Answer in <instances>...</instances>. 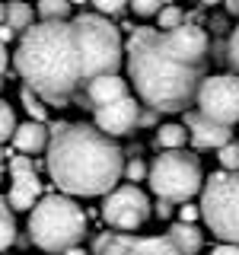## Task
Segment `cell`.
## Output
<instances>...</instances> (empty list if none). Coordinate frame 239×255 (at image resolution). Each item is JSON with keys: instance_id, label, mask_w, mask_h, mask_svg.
I'll use <instances>...</instances> for the list:
<instances>
[{"instance_id": "obj_18", "label": "cell", "mask_w": 239, "mask_h": 255, "mask_svg": "<svg viewBox=\"0 0 239 255\" xmlns=\"http://www.w3.org/2000/svg\"><path fill=\"white\" fill-rule=\"evenodd\" d=\"M185 140H188V128L185 125L169 122V125L156 128V147H163V150H182Z\"/></svg>"}, {"instance_id": "obj_23", "label": "cell", "mask_w": 239, "mask_h": 255, "mask_svg": "<svg viewBox=\"0 0 239 255\" xmlns=\"http://www.w3.org/2000/svg\"><path fill=\"white\" fill-rule=\"evenodd\" d=\"M156 29H163V32H169V29H179V26H185V13H182V6H175V3H166L163 10L156 13Z\"/></svg>"}, {"instance_id": "obj_17", "label": "cell", "mask_w": 239, "mask_h": 255, "mask_svg": "<svg viewBox=\"0 0 239 255\" xmlns=\"http://www.w3.org/2000/svg\"><path fill=\"white\" fill-rule=\"evenodd\" d=\"M166 236H169L172 243H175V249H179L182 255H198V252H201V246H204V233L195 227V223H182V220H175Z\"/></svg>"}, {"instance_id": "obj_3", "label": "cell", "mask_w": 239, "mask_h": 255, "mask_svg": "<svg viewBox=\"0 0 239 255\" xmlns=\"http://www.w3.org/2000/svg\"><path fill=\"white\" fill-rule=\"evenodd\" d=\"M124 67L137 99L153 112H185L204 80V67L182 61L156 26L131 29V38L124 42Z\"/></svg>"}, {"instance_id": "obj_29", "label": "cell", "mask_w": 239, "mask_h": 255, "mask_svg": "<svg viewBox=\"0 0 239 255\" xmlns=\"http://www.w3.org/2000/svg\"><path fill=\"white\" fill-rule=\"evenodd\" d=\"M227 61H230V67H233V74H239V26L233 29V35H230V42H227Z\"/></svg>"}, {"instance_id": "obj_41", "label": "cell", "mask_w": 239, "mask_h": 255, "mask_svg": "<svg viewBox=\"0 0 239 255\" xmlns=\"http://www.w3.org/2000/svg\"><path fill=\"white\" fill-rule=\"evenodd\" d=\"M0 86H3V77H0Z\"/></svg>"}, {"instance_id": "obj_16", "label": "cell", "mask_w": 239, "mask_h": 255, "mask_svg": "<svg viewBox=\"0 0 239 255\" xmlns=\"http://www.w3.org/2000/svg\"><path fill=\"white\" fill-rule=\"evenodd\" d=\"M48 140H51V131L45 128V122H32L29 118V122L16 125V131H13V147H16V153H22V156L48 150Z\"/></svg>"}, {"instance_id": "obj_9", "label": "cell", "mask_w": 239, "mask_h": 255, "mask_svg": "<svg viewBox=\"0 0 239 255\" xmlns=\"http://www.w3.org/2000/svg\"><path fill=\"white\" fill-rule=\"evenodd\" d=\"M150 214H153V204L137 185H118L102 198V220L121 233L140 230L150 220Z\"/></svg>"}, {"instance_id": "obj_33", "label": "cell", "mask_w": 239, "mask_h": 255, "mask_svg": "<svg viewBox=\"0 0 239 255\" xmlns=\"http://www.w3.org/2000/svg\"><path fill=\"white\" fill-rule=\"evenodd\" d=\"M156 214H159V217L166 220V217L172 214V201H159V204H156Z\"/></svg>"}, {"instance_id": "obj_38", "label": "cell", "mask_w": 239, "mask_h": 255, "mask_svg": "<svg viewBox=\"0 0 239 255\" xmlns=\"http://www.w3.org/2000/svg\"><path fill=\"white\" fill-rule=\"evenodd\" d=\"M0 22H6V3L0 0Z\"/></svg>"}, {"instance_id": "obj_2", "label": "cell", "mask_w": 239, "mask_h": 255, "mask_svg": "<svg viewBox=\"0 0 239 255\" xmlns=\"http://www.w3.org/2000/svg\"><path fill=\"white\" fill-rule=\"evenodd\" d=\"M51 182L70 198H106L124 175L121 147L96 125L61 122L45 150Z\"/></svg>"}, {"instance_id": "obj_37", "label": "cell", "mask_w": 239, "mask_h": 255, "mask_svg": "<svg viewBox=\"0 0 239 255\" xmlns=\"http://www.w3.org/2000/svg\"><path fill=\"white\" fill-rule=\"evenodd\" d=\"M13 153H10V150H3V143H0V163H3V159H10Z\"/></svg>"}, {"instance_id": "obj_19", "label": "cell", "mask_w": 239, "mask_h": 255, "mask_svg": "<svg viewBox=\"0 0 239 255\" xmlns=\"http://www.w3.org/2000/svg\"><path fill=\"white\" fill-rule=\"evenodd\" d=\"M6 26H13L16 32H26L29 26H35V13H32V3L26 0H10L6 3Z\"/></svg>"}, {"instance_id": "obj_25", "label": "cell", "mask_w": 239, "mask_h": 255, "mask_svg": "<svg viewBox=\"0 0 239 255\" xmlns=\"http://www.w3.org/2000/svg\"><path fill=\"white\" fill-rule=\"evenodd\" d=\"M217 159H220V166H223L227 172H239V143L230 140L227 147H220V150H217Z\"/></svg>"}, {"instance_id": "obj_13", "label": "cell", "mask_w": 239, "mask_h": 255, "mask_svg": "<svg viewBox=\"0 0 239 255\" xmlns=\"http://www.w3.org/2000/svg\"><path fill=\"white\" fill-rule=\"evenodd\" d=\"M163 38H166V45H169L182 61L204 67L207 51H211V38H207L204 29H198V26H179V29L163 32Z\"/></svg>"}, {"instance_id": "obj_28", "label": "cell", "mask_w": 239, "mask_h": 255, "mask_svg": "<svg viewBox=\"0 0 239 255\" xmlns=\"http://www.w3.org/2000/svg\"><path fill=\"white\" fill-rule=\"evenodd\" d=\"M90 3L96 6V13H102V16H118L131 0H90Z\"/></svg>"}, {"instance_id": "obj_32", "label": "cell", "mask_w": 239, "mask_h": 255, "mask_svg": "<svg viewBox=\"0 0 239 255\" xmlns=\"http://www.w3.org/2000/svg\"><path fill=\"white\" fill-rule=\"evenodd\" d=\"M13 38H16V29H13V26H6V22H0V42L10 45Z\"/></svg>"}, {"instance_id": "obj_20", "label": "cell", "mask_w": 239, "mask_h": 255, "mask_svg": "<svg viewBox=\"0 0 239 255\" xmlns=\"http://www.w3.org/2000/svg\"><path fill=\"white\" fill-rule=\"evenodd\" d=\"M16 243V220H13V207L6 198H0V255H6V249Z\"/></svg>"}, {"instance_id": "obj_27", "label": "cell", "mask_w": 239, "mask_h": 255, "mask_svg": "<svg viewBox=\"0 0 239 255\" xmlns=\"http://www.w3.org/2000/svg\"><path fill=\"white\" fill-rule=\"evenodd\" d=\"M150 175V166H143V159H137V156H131L124 163V179L127 182H143Z\"/></svg>"}, {"instance_id": "obj_42", "label": "cell", "mask_w": 239, "mask_h": 255, "mask_svg": "<svg viewBox=\"0 0 239 255\" xmlns=\"http://www.w3.org/2000/svg\"><path fill=\"white\" fill-rule=\"evenodd\" d=\"M0 182H3V172H0Z\"/></svg>"}, {"instance_id": "obj_11", "label": "cell", "mask_w": 239, "mask_h": 255, "mask_svg": "<svg viewBox=\"0 0 239 255\" xmlns=\"http://www.w3.org/2000/svg\"><path fill=\"white\" fill-rule=\"evenodd\" d=\"M10 195H6V201H10L13 211H32V207L38 204V195H42V182H38V172L35 166H32V156H10Z\"/></svg>"}, {"instance_id": "obj_15", "label": "cell", "mask_w": 239, "mask_h": 255, "mask_svg": "<svg viewBox=\"0 0 239 255\" xmlns=\"http://www.w3.org/2000/svg\"><path fill=\"white\" fill-rule=\"evenodd\" d=\"M124 96H131L127 93V80H121L118 74H106V77H96L86 83V90H83V99L90 102V109H102V106H109V102H118V99H124Z\"/></svg>"}, {"instance_id": "obj_34", "label": "cell", "mask_w": 239, "mask_h": 255, "mask_svg": "<svg viewBox=\"0 0 239 255\" xmlns=\"http://www.w3.org/2000/svg\"><path fill=\"white\" fill-rule=\"evenodd\" d=\"M6 61H10V54H6V45L0 42V77H3V70H6Z\"/></svg>"}, {"instance_id": "obj_24", "label": "cell", "mask_w": 239, "mask_h": 255, "mask_svg": "<svg viewBox=\"0 0 239 255\" xmlns=\"http://www.w3.org/2000/svg\"><path fill=\"white\" fill-rule=\"evenodd\" d=\"M13 131H16V115H13V109L0 99V143L13 140Z\"/></svg>"}, {"instance_id": "obj_10", "label": "cell", "mask_w": 239, "mask_h": 255, "mask_svg": "<svg viewBox=\"0 0 239 255\" xmlns=\"http://www.w3.org/2000/svg\"><path fill=\"white\" fill-rule=\"evenodd\" d=\"M99 255H182L169 236H137V233H102L96 239Z\"/></svg>"}, {"instance_id": "obj_30", "label": "cell", "mask_w": 239, "mask_h": 255, "mask_svg": "<svg viewBox=\"0 0 239 255\" xmlns=\"http://www.w3.org/2000/svg\"><path fill=\"white\" fill-rule=\"evenodd\" d=\"M198 217H201V204H185V207H179V220L182 223H195Z\"/></svg>"}, {"instance_id": "obj_21", "label": "cell", "mask_w": 239, "mask_h": 255, "mask_svg": "<svg viewBox=\"0 0 239 255\" xmlns=\"http://www.w3.org/2000/svg\"><path fill=\"white\" fill-rule=\"evenodd\" d=\"M70 0H38L35 3V13H38V19H67L70 16Z\"/></svg>"}, {"instance_id": "obj_6", "label": "cell", "mask_w": 239, "mask_h": 255, "mask_svg": "<svg viewBox=\"0 0 239 255\" xmlns=\"http://www.w3.org/2000/svg\"><path fill=\"white\" fill-rule=\"evenodd\" d=\"M150 191L159 201H172V204H185L188 198L201 195L204 188V172L198 156L185 153V150H163L153 163H150Z\"/></svg>"}, {"instance_id": "obj_39", "label": "cell", "mask_w": 239, "mask_h": 255, "mask_svg": "<svg viewBox=\"0 0 239 255\" xmlns=\"http://www.w3.org/2000/svg\"><path fill=\"white\" fill-rule=\"evenodd\" d=\"M201 3H204V6H217L220 0H201Z\"/></svg>"}, {"instance_id": "obj_4", "label": "cell", "mask_w": 239, "mask_h": 255, "mask_svg": "<svg viewBox=\"0 0 239 255\" xmlns=\"http://www.w3.org/2000/svg\"><path fill=\"white\" fill-rule=\"evenodd\" d=\"M29 239L42 252H67L86 239V214L70 195H45L29 211Z\"/></svg>"}, {"instance_id": "obj_7", "label": "cell", "mask_w": 239, "mask_h": 255, "mask_svg": "<svg viewBox=\"0 0 239 255\" xmlns=\"http://www.w3.org/2000/svg\"><path fill=\"white\" fill-rule=\"evenodd\" d=\"M201 220L223 243L239 246V172H211L201 188Z\"/></svg>"}, {"instance_id": "obj_14", "label": "cell", "mask_w": 239, "mask_h": 255, "mask_svg": "<svg viewBox=\"0 0 239 255\" xmlns=\"http://www.w3.org/2000/svg\"><path fill=\"white\" fill-rule=\"evenodd\" d=\"M185 128H188V137L198 143V147H211V150H220L227 147L230 140H233V131H230L227 125H217L211 122L207 115H201V112H188L185 115Z\"/></svg>"}, {"instance_id": "obj_22", "label": "cell", "mask_w": 239, "mask_h": 255, "mask_svg": "<svg viewBox=\"0 0 239 255\" xmlns=\"http://www.w3.org/2000/svg\"><path fill=\"white\" fill-rule=\"evenodd\" d=\"M19 99H22V106H26V112H29L32 122H45V118H48V106H45V99H42L38 93H32L29 86H22Z\"/></svg>"}, {"instance_id": "obj_26", "label": "cell", "mask_w": 239, "mask_h": 255, "mask_svg": "<svg viewBox=\"0 0 239 255\" xmlns=\"http://www.w3.org/2000/svg\"><path fill=\"white\" fill-rule=\"evenodd\" d=\"M127 6L134 10V16L147 19V16H156L159 10H163V6H166V0H131Z\"/></svg>"}, {"instance_id": "obj_31", "label": "cell", "mask_w": 239, "mask_h": 255, "mask_svg": "<svg viewBox=\"0 0 239 255\" xmlns=\"http://www.w3.org/2000/svg\"><path fill=\"white\" fill-rule=\"evenodd\" d=\"M211 255H239V246L236 243H220L217 249H211Z\"/></svg>"}, {"instance_id": "obj_40", "label": "cell", "mask_w": 239, "mask_h": 255, "mask_svg": "<svg viewBox=\"0 0 239 255\" xmlns=\"http://www.w3.org/2000/svg\"><path fill=\"white\" fill-rule=\"evenodd\" d=\"M70 3H86V0H70Z\"/></svg>"}, {"instance_id": "obj_35", "label": "cell", "mask_w": 239, "mask_h": 255, "mask_svg": "<svg viewBox=\"0 0 239 255\" xmlns=\"http://www.w3.org/2000/svg\"><path fill=\"white\" fill-rule=\"evenodd\" d=\"M223 6H227L230 16H239V0H223Z\"/></svg>"}, {"instance_id": "obj_5", "label": "cell", "mask_w": 239, "mask_h": 255, "mask_svg": "<svg viewBox=\"0 0 239 255\" xmlns=\"http://www.w3.org/2000/svg\"><path fill=\"white\" fill-rule=\"evenodd\" d=\"M80 48H83V64H86V83L106 74H118L124 64V42L121 32L109 22L102 13H80L74 19Z\"/></svg>"}, {"instance_id": "obj_12", "label": "cell", "mask_w": 239, "mask_h": 255, "mask_svg": "<svg viewBox=\"0 0 239 255\" xmlns=\"http://www.w3.org/2000/svg\"><path fill=\"white\" fill-rule=\"evenodd\" d=\"M137 122H140V99H134V96H124L118 102H109V106L96 109V128L102 134H109V137L131 134Z\"/></svg>"}, {"instance_id": "obj_1", "label": "cell", "mask_w": 239, "mask_h": 255, "mask_svg": "<svg viewBox=\"0 0 239 255\" xmlns=\"http://www.w3.org/2000/svg\"><path fill=\"white\" fill-rule=\"evenodd\" d=\"M16 74L48 106H70L86 90V64L74 19H42L22 32L13 54Z\"/></svg>"}, {"instance_id": "obj_8", "label": "cell", "mask_w": 239, "mask_h": 255, "mask_svg": "<svg viewBox=\"0 0 239 255\" xmlns=\"http://www.w3.org/2000/svg\"><path fill=\"white\" fill-rule=\"evenodd\" d=\"M198 112L211 122L233 128L239 122V74H217L204 77L198 86Z\"/></svg>"}, {"instance_id": "obj_36", "label": "cell", "mask_w": 239, "mask_h": 255, "mask_svg": "<svg viewBox=\"0 0 239 255\" xmlns=\"http://www.w3.org/2000/svg\"><path fill=\"white\" fill-rule=\"evenodd\" d=\"M61 255H86V249H80V246H74V249H67V252H61Z\"/></svg>"}]
</instances>
